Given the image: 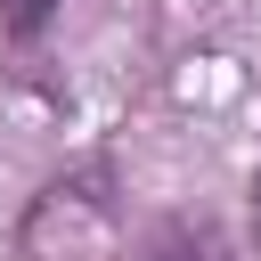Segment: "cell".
<instances>
[{"instance_id": "1", "label": "cell", "mask_w": 261, "mask_h": 261, "mask_svg": "<svg viewBox=\"0 0 261 261\" xmlns=\"http://www.w3.org/2000/svg\"><path fill=\"white\" fill-rule=\"evenodd\" d=\"M106 220H114V155H82L73 171H57V179L24 204L16 253H24V261H49L57 228H65V245H73L82 228H106Z\"/></svg>"}, {"instance_id": "2", "label": "cell", "mask_w": 261, "mask_h": 261, "mask_svg": "<svg viewBox=\"0 0 261 261\" xmlns=\"http://www.w3.org/2000/svg\"><path fill=\"white\" fill-rule=\"evenodd\" d=\"M130 261H220V237H212L204 220H155V228L130 245Z\"/></svg>"}, {"instance_id": "3", "label": "cell", "mask_w": 261, "mask_h": 261, "mask_svg": "<svg viewBox=\"0 0 261 261\" xmlns=\"http://www.w3.org/2000/svg\"><path fill=\"white\" fill-rule=\"evenodd\" d=\"M49 24H57V0H0V41L8 49H41Z\"/></svg>"}, {"instance_id": "4", "label": "cell", "mask_w": 261, "mask_h": 261, "mask_svg": "<svg viewBox=\"0 0 261 261\" xmlns=\"http://www.w3.org/2000/svg\"><path fill=\"white\" fill-rule=\"evenodd\" d=\"M253 253H261V163H253Z\"/></svg>"}]
</instances>
